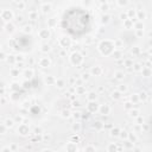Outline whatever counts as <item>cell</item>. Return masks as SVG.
Masks as SVG:
<instances>
[{"label":"cell","instance_id":"obj_1","mask_svg":"<svg viewBox=\"0 0 152 152\" xmlns=\"http://www.w3.org/2000/svg\"><path fill=\"white\" fill-rule=\"evenodd\" d=\"M61 25L63 30L71 37L81 38L90 31L91 17L88 11L81 7H71L64 12Z\"/></svg>","mask_w":152,"mask_h":152}]
</instances>
